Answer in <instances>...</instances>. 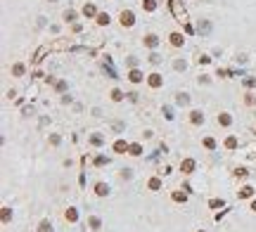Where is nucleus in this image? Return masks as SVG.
Wrapping results in <instances>:
<instances>
[{"label": "nucleus", "mask_w": 256, "mask_h": 232, "mask_svg": "<svg viewBox=\"0 0 256 232\" xmlns=\"http://www.w3.org/2000/svg\"><path fill=\"white\" fill-rule=\"evenodd\" d=\"M131 154H133V156H138V154H140V147H138V145H133V147H131Z\"/></svg>", "instance_id": "obj_7"}, {"label": "nucleus", "mask_w": 256, "mask_h": 232, "mask_svg": "<svg viewBox=\"0 0 256 232\" xmlns=\"http://www.w3.org/2000/svg\"><path fill=\"white\" fill-rule=\"evenodd\" d=\"M192 168H194L192 161H185V164H183V171H185V173H192Z\"/></svg>", "instance_id": "obj_2"}, {"label": "nucleus", "mask_w": 256, "mask_h": 232, "mask_svg": "<svg viewBox=\"0 0 256 232\" xmlns=\"http://www.w3.org/2000/svg\"><path fill=\"white\" fill-rule=\"evenodd\" d=\"M97 22H100V24H107V22H109V17H107V14H100V19H97Z\"/></svg>", "instance_id": "obj_9"}, {"label": "nucleus", "mask_w": 256, "mask_h": 232, "mask_svg": "<svg viewBox=\"0 0 256 232\" xmlns=\"http://www.w3.org/2000/svg\"><path fill=\"white\" fill-rule=\"evenodd\" d=\"M121 22H123V26H126V24L131 26V24H133V14H131V12H123V14H121Z\"/></svg>", "instance_id": "obj_1"}, {"label": "nucleus", "mask_w": 256, "mask_h": 232, "mask_svg": "<svg viewBox=\"0 0 256 232\" xmlns=\"http://www.w3.org/2000/svg\"><path fill=\"white\" fill-rule=\"evenodd\" d=\"M41 232H52V227H50V223H43V225H41Z\"/></svg>", "instance_id": "obj_4"}, {"label": "nucleus", "mask_w": 256, "mask_h": 232, "mask_svg": "<svg viewBox=\"0 0 256 232\" xmlns=\"http://www.w3.org/2000/svg\"><path fill=\"white\" fill-rule=\"evenodd\" d=\"M66 218L69 220H76V211H66Z\"/></svg>", "instance_id": "obj_6"}, {"label": "nucleus", "mask_w": 256, "mask_h": 232, "mask_svg": "<svg viewBox=\"0 0 256 232\" xmlns=\"http://www.w3.org/2000/svg\"><path fill=\"white\" fill-rule=\"evenodd\" d=\"M249 194H251V187H244V190L240 192V197H249Z\"/></svg>", "instance_id": "obj_5"}, {"label": "nucleus", "mask_w": 256, "mask_h": 232, "mask_svg": "<svg viewBox=\"0 0 256 232\" xmlns=\"http://www.w3.org/2000/svg\"><path fill=\"white\" fill-rule=\"evenodd\" d=\"M251 208H254V211H256V201H254V204H251Z\"/></svg>", "instance_id": "obj_10"}, {"label": "nucleus", "mask_w": 256, "mask_h": 232, "mask_svg": "<svg viewBox=\"0 0 256 232\" xmlns=\"http://www.w3.org/2000/svg\"><path fill=\"white\" fill-rule=\"evenodd\" d=\"M97 194H100V197H104V194H107V187H104V185H97Z\"/></svg>", "instance_id": "obj_3"}, {"label": "nucleus", "mask_w": 256, "mask_h": 232, "mask_svg": "<svg viewBox=\"0 0 256 232\" xmlns=\"http://www.w3.org/2000/svg\"><path fill=\"white\" fill-rule=\"evenodd\" d=\"M83 12H85V14H93V12H95V7H93V5H85V10H83Z\"/></svg>", "instance_id": "obj_8"}]
</instances>
